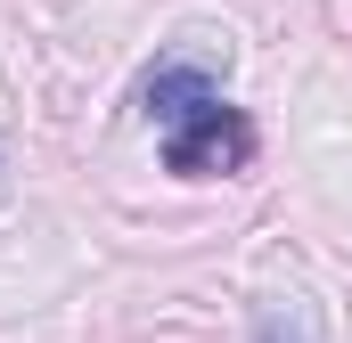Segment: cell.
Segmentation results:
<instances>
[{
    "mask_svg": "<svg viewBox=\"0 0 352 343\" xmlns=\"http://www.w3.org/2000/svg\"><path fill=\"white\" fill-rule=\"evenodd\" d=\"M246 164H254V123L230 98L180 115L164 131V172H180V180H213V172H246Z\"/></svg>",
    "mask_w": 352,
    "mask_h": 343,
    "instance_id": "6da1fadb",
    "label": "cell"
},
{
    "mask_svg": "<svg viewBox=\"0 0 352 343\" xmlns=\"http://www.w3.org/2000/svg\"><path fill=\"white\" fill-rule=\"evenodd\" d=\"M213 98H221V82H213L205 66H180V58H173V66H156V74L140 82V115L173 131L180 115H197V106H213Z\"/></svg>",
    "mask_w": 352,
    "mask_h": 343,
    "instance_id": "7a4b0ae2",
    "label": "cell"
},
{
    "mask_svg": "<svg viewBox=\"0 0 352 343\" xmlns=\"http://www.w3.org/2000/svg\"><path fill=\"white\" fill-rule=\"evenodd\" d=\"M254 343H303V335H295V327H287L278 311H263V319H254Z\"/></svg>",
    "mask_w": 352,
    "mask_h": 343,
    "instance_id": "3957f363",
    "label": "cell"
}]
</instances>
